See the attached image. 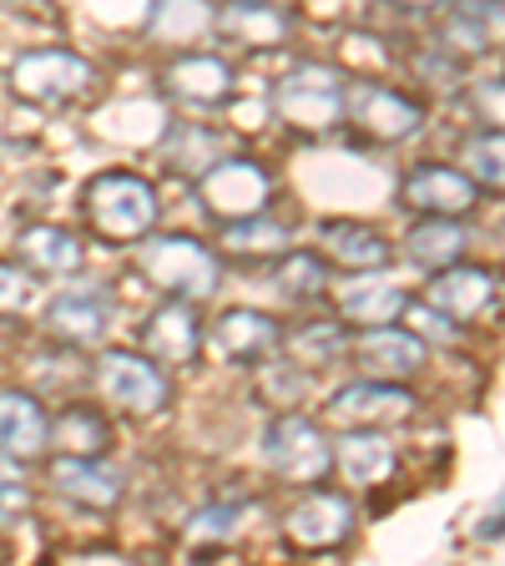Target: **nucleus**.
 <instances>
[{
	"label": "nucleus",
	"instance_id": "f257e3e1",
	"mask_svg": "<svg viewBox=\"0 0 505 566\" xmlns=\"http://www.w3.org/2000/svg\"><path fill=\"white\" fill-rule=\"evenodd\" d=\"M137 273L152 283L157 294L202 304V298H212L218 283H223V253L192 233H157L152 228V233L137 243Z\"/></svg>",
	"mask_w": 505,
	"mask_h": 566
},
{
	"label": "nucleus",
	"instance_id": "f03ea898",
	"mask_svg": "<svg viewBox=\"0 0 505 566\" xmlns=\"http://www.w3.org/2000/svg\"><path fill=\"white\" fill-rule=\"evenodd\" d=\"M86 223L102 243L131 248L157 228L162 218V198L141 172H127V167H112V172H96L86 182Z\"/></svg>",
	"mask_w": 505,
	"mask_h": 566
},
{
	"label": "nucleus",
	"instance_id": "7ed1b4c3",
	"mask_svg": "<svg viewBox=\"0 0 505 566\" xmlns=\"http://www.w3.org/2000/svg\"><path fill=\"white\" fill-rule=\"evenodd\" d=\"M344 86L349 71L334 61H298L273 82V117L288 122L304 137H324L344 122Z\"/></svg>",
	"mask_w": 505,
	"mask_h": 566
},
{
	"label": "nucleus",
	"instance_id": "20e7f679",
	"mask_svg": "<svg viewBox=\"0 0 505 566\" xmlns=\"http://www.w3.org/2000/svg\"><path fill=\"white\" fill-rule=\"evenodd\" d=\"M259 460H263V471L278 475L283 485H318V481H329V471H334V440L304 410H278L263 424Z\"/></svg>",
	"mask_w": 505,
	"mask_h": 566
},
{
	"label": "nucleus",
	"instance_id": "39448f33",
	"mask_svg": "<svg viewBox=\"0 0 505 566\" xmlns=\"http://www.w3.org/2000/svg\"><path fill=\"white\" fill-rule=\"evenodd\" d=\"M92 385L112 410L131 415V420H152L172 405V379L167 365H157L141 349H102L92 365Z\"/></svg>",
	"mask_w": 505,
	"mask_h": 566
},
{
	"label": "nucleus",
	"instance_id": "423d86ee",
	"mask_svg": "<svg viewBox=\"0 0 505 566\" xmlns=\"http://www.w3.org/2000/svg\"><path fill=\"white\" fill-rule=\"evenodd\" d=\"M344 122H349L359 137L379 142V147H394V142H410L414 132L424 127V102L359 71V76H349V86H344Z\"/></svg>",
	"mask_w": 505,
	"mask_h": 566
},
{
	"label": "nucleus",
	"instance_id": "0eeeda50",
	"mask_svg": "<svg viewBox=\"0 0 505 566\" xmlns=\"http://www.w3.org/2000/svg\"><path fill=\"white\" fill-rule=\"evenodd\" d=\"M192 188H198V202H202L208 218H218V223H238V218H253V212H269L278 182H273V172L259 163V157L223 153L198 182H192Z\"/></svg>",
	"mask_w": 505,
	"mask_h": 566
},
{
	"label": "nucleus",
	"instance_id": "6e6552de",
	"mask_svg": "<svg viewBox=\"0 0 505 566\" xmlns=\"http://www.w3.org/2000/svg\"><path fill=\"white\" fill-rule=\"evenodd\" d=\"M354 521H359V511H354L349 495L318 481L304 485V495L283 511V542H288V552L329 556L354 536Z\"/></svg>",
	"mask_w": 505,
	"mask_h": 566
},
{
	"label": "nucleus",
	"instance_id": "1a4fd4ad",
	"mask_svg": "<svg viewBox=\"0 0 505 566\" xmlns=\"http://www.w3.org/2000/svg\"><path fill=\"white\" fill-rule=\"evenodd\" d=\"M96 86V66L82 51L46 46L11 61V92L31 106H71Z\"/></svg>",
	"mask_w": 505,
	"mask_h": 566
},
{
	"label": "nucleus",
	"instance_id": "9d476101",
	"mask_svg": "<svg viewBox=\"0 0 505 566\" xmlns=\"http://www.w3.org/2000/svg\"><path fill=\"white\" fill-rule=\"evenodd\" d=\"M414 415H420V400L404 379L365 375L324 400V420L339 430H394V424H410Z\"/></svg>",
	"mask_w": 505,
	"mask_h": 566
},
{
	"label": "nucleus",
	"instance_id": "9b49d317",
	"mask_svg": "<svg viewBox=\"0 0 505 566\" xmlns=\"http://www.w3.org/2000/svg\"><path fill=\"white\" fill-rule=\"evenodd\" d=\"M112 318H117L112 283L76 279L71 273V283H61L56 294L46 298V308H41V329L61 344H96V339H106Z\"/></svg>",
	"mask_w": 505,
	"mask_h": 566
},
{
	"label": "nucleus",
	"instance_id": "f8f14e48",
	"mask_svg": "<svg viewBox=\"0 0 505 566\" xmlns=\"http://www.w3.org/2000/svg\"><path fill=\"white\" fill-rule=\"evenodd\" d=\"M283 344V324L263 308H223V314L202 324V349L218 365L233 369H259L263 359H273Z\"/></svg>",
	"mask_w": 505,
	"mask_h": 566
},
{
	"label": "nucleus",
	"instance_id": "ddd939ff",
	"mask_svg": "<svg viewBox=\"0 0 505 566\" xmlns=\"http://www.w3.org/2000/svg\"><path fill=\"white\" fill-rule=\"evenodd\" d=\"M162 92L172 96L182 112H218L223 102H233L238 71H233V61L212 56V51H182V56L167 61Z\"/></svg>",
	"mask_w": 505,
	"mask_h": 566
},
{
	"label": "nucleus",
	"instance_id": "4468645a",
	"mask_svg": "<svg viewBox=\"0 0 505 566\" xmlns=\"http://www.w3.org/2000/svg\"><path fill=\"white\" fill-rule=\"evenodd\" d=\"M400 202L420 218H465L481 202V188L465 167H445V163H424L410 167L400 182Z\"/></svg>",
	"mask_w": 505,
	"mask_h": 566
},
{
	"label": "nucleus",
	"instance_id": "2eb2a0df",
	"mask_svg": "<svg viewBox=\"0 0 505 566\" xmlns=\"http://www.w3.org/2000/svg\"><path fill=\"white\" fill-rule=\"evenodd\" d=\"M51 455V415L35 400V389L0 385V460L11 465H35Z\"/></svg>",
	"mask_w": 505,
	"mask_h": 566
},
{
	"label": "nucleus",
	"instance_id": "dca6fc26",
	"mask_svg": "<svg viewBox=\"0 0 505 566\" xmlns=\"http://www.w3.org/2000/svg\"><path fill=\"white\" fill-rule=\"evenodd\" d=\"M349 354H354V365L375 379H414L430 365V344L414 329H404L400 318L359 329V339H349Z\"/></svg>",
	"mask_w": 505,
	"mask_h": 566
},
{
	"label": "nucleus",
	"instance_id": "f3484780",
	"mask_svg": "<svg viewBox=\"0 0 505 566\" xmlns=\"http://www.w3.org/2000/svg\"><path fill=\"white\" fill-rule=\"evenodd\" d=\"M46 481L61 501H71L82 511H117L122 495H127V475L106 455H61L51 460Z\"/></svg>",
	"mask_w": 505,
	"mask_h": 566
},
{
	"label": "nucleus",
	"instance_id": "a211bd4d",
	"mask_svg": "<svg viewBox=\"0 0 505 566\" xmlns=\"http://www.w3.org/2000/svg\"><path fill=\"white\" fill-rule=\"evenodd\" d=\"M212 31L248 51H278L298 35V21L294 11H283L278 0H223L212 11Z\"/></svg>",
	"mask_w": 505,
	"mask_h": 566
},
{
	"label": "nucleus",
	"instance_id": "6ab92c4d",
	"mask_svg": "<svg viewBox=\"0 0 505 566\" xmlns=\"http://www.w3.org/2000/svg\"><path fill=\"white\" fill-rule=\"evenodd\" d=\"M141 354H152L157 365L177 369V365H192L202 354V318L198 304L188 298H162V304L147 314V324L137 329Z\"/></svg>",
	"mask_w": 505,
	"mask_h": 566
},
{
	"label": "nucleus",
	"instance_id": "aec40b11",
	"mask_svg": "<svg viewBox=\"0 0 505 566\" xmlns=\"http://www.w3.org/2000/svg\"><path fill=\"white\" fill-rule=\"evenodd\" d=\"M334 294V308H339L344 324L354 329H369V324H394L410 304V289L400 279H389L385 269H359L354 279H344Z\"/></svg>",
	"mask_w": 505,
	"mask_h": 566
},
{
	"label": "nucleus",
	"instance_id": "412c9836",
	"mask_svg": "<svg viewBox=\"0 0 505 566\" xmlns=\"http://www.w3.org/2000/svg\"><path fill=\"white\" fill-rule=\"evenodd\" d=\"M495 289H501V279H495L491 269L450 263V269H435V279L424 289V304L440 308V314L455 318V324H471V318H481L485 308L495 304Z\"/></svg>",
	"mask_w": 505,
	"mask_h": 566
},
{
	"label": "nucleus",
	"instance_id": "4be33fe9",
	"mask_svg": "<svg viewBox=\"0 0 505 566\" xmlns=\"http://www.w3.org/2000/svg\"><path fill=\"white\" fill-rule=\"evenodd\" d=\"M334 471L359 491H379L400 471V446L389 440V430H344L334 446Z\"/></svg>",
	"mask_w": 505,
	"mask_h": 566
},
{
	"label": "nucleus",
	"instance_id": "5701e85b",
	"mask_svg": "<svg viewBox=\"0 0 505 566\" xmlns=\"http://www.w3.org/2000/svg\"><path fill=\"white\" fill-rule=\"evenodd\" d=\"M15 263H21L35 283L41 279H71V273H82L86 248H82V238L71 233V228H61V223H31V228L15 233Z\"/></svg>",
	"mask_w": 505,
	"mask_h": 566
},
{
	"label": "nucleus",
	"instance_id": "b1692460",
	"mask_svg": "<svg viewBox=\"0 0 505 566\" xmlns=\"http://www.w3.org/2000/svg\"><path fill=\"white\" fill-rule=\"evenodd\" d=\"M318 253L334 263V269H389L394 259V243L379 233L375 223H359V218H324L318 223Z\"/></svg>",
	"mask_w": 505,
	"mask_h": 566
},
{
	"label": "nucleus",
	"instance_id": "393cba45",
	"mask_svg": "<svg viewBox=\"0 0 505 566\" xmlns=\"http://www.w3.org/2000/svg\"><path fill=\"white\" fill-rule=\"evenodd\" d=\"M212 11H218L212 0H152L141 31H147V41H157V46H182L188 51L212 31Z\"/></svg>",
	"mask_w": 505,
	"mask_h": 566
},
{
	"label": "nucleus",
	"instance_id": "a878e982",
	"mask_svg": "<svg viewBox=\"0 0 505 566\" xmlns=\"http://www.w3.org/2000/svg\"><path fill=\"white\" fill-rule=\"evenodd\" d=\"M51 450H61V455H106L112 450V420L102 415V405L71 400L51 420Z\"/></svg>",
	"mask_w": 505,
	"mask_h": 566
},
{
	"label": "nucleus",
	"instance_id": "bb28decb",
	"mask_svg": "<svg viewBox=\"0 0 505 566\" xmlns=\"http://www.w3.org/2000/svg\"><path fill=\"white\" fill-rule=\"evenodd\" d=\"M278 349H288V359L304 369H329L349 354V324L344 318H304L294 329H283Z\"/></svg>",
	"mask_w": 505,
	"mask_h": 566
},
{
	"label": "nucleus",
	"instance_id": "cd10ccee",
	"mask_svg": "<svg viewBox=\"0 0 505 566\" xmlns=\"http://www.w3.org/2000/svg\"><path fill=\"white\" fill-rule=\"evenodd\" d=\"M218 157H223V137H218L212 127H202V122H192V117H177L172 127H167L162 163L172 167L177 177H192V182H198Z\"/></svg>",
	"mask_w": 505,
	"mask_h": 566
},
{
	"label": "nucleus",
	"instance_id": "c85d7f7f",
	"mask_svg": "<svg viewBox=\"0 0 505 566\" xmlns=\"http://www.w3.org/2000/svg\"><path fill=\"white\" fill-rule=\"evenodd\" d=\"M465 248H471V233L455 223V218H420V223L404 233V259L414 269H450V263L465 259Z\"/></svg>",
	"mask_w": 505,
	"mask_h": 566
},
{
	"label": "nucleus",
	"instance_id": "c756f323",
	"mask_svg": "<svg viewBox=\"0 0 505 566\" xmlns=\"http://www.w3.org/2000/svg\"><path fill=\"white\" fill-rule=\"evenodd\" d=\"M273 289H278L288 304H318L329 294V259L324 253H304V248H288L273 259Z\"/></svg>",
	"mask_w": 505,
	"mask_h": 566
},
{
	"label": "nucleus",
	"instance_id": "7c9ffc66",
	"mask_svg": "<svg viewBox=\"0 0 505 566\" xmlns=\"http://www.w3.org/2000/svg\"><path fill=\"white\" fill-rule=\"evenodd\" d=\"M288 228L273 223V218H263V212H253V218H238V223H223V253H233V259H278V253H288Z\"/></svg>",
	"mask_w": 505,
	"mask_h": 566
},
{
	"label": "nucleus",
	"instance_id": "2f4dec72",
	"mask_svg": "<svg viewBox=\"0 0 505 566\" xmlns=\"http://www.w3.org/2000/svg\"><path fill=\"white\" fill-rule=\"evenodd\" d=\"M460 167L475 177V188L505 192V132L485 127L475 137H465L460 142Z\"/></svg>",
	"mask_w": 505,
	"mask_h": 566
},
{
	"label": "nucleus",
	"instance_id": "473e14b6",
	"mask_svg": "<svg viewBox=\"0 0 505 566\" xmlns=\"http://www.w3.org/2000/svg\"><path fill=\"white\" fill-rule=\"evenodd\" d=\"M259 395L273 405V410H298V400L308 395V369L294 365V359H263V385Z\"/></svg>",
	"mask_w": 505,
	"mask_h": 566
},
{
	"label": "nucleus",
	"instance_id": "72a5a7b5",
	"mask_svg": "<svg viewBox=\"0 0 505 566\" xmlns=\"http://www.w3.org/2000/svg\"><path fill=\"white\" fill-rule=\"evenodd\" d=\"M400 318H404V329H414L424 344H455L460 339V324H455V318H445L440 308L424 304V298H410Z\"/></svg>",
	"mask_w": 505,
	"mask_h": 566
},
{
	"label": "nucleus",
	"instance_id": "f704fd0d",
	"mask_svg": "<svg viewBox=\"0 0 505 566\" xmlns=\"http://www.w3.org/2000/svg\"><path fill=\"white\" fill-rule=\"evenodd\" d=\"M35 298V279L15 259H0V318H21Z\"/></svg>",
	"mask_w": 505,
	"mask_h": 566
},
{
	"label": "nucleus",
	"instance_id": "c9c22d12",
	"mask_svg": "<svg viewBox=\"0 0 505 566\" xmlns=\"http://www.w3.org/2000/svg\"><path fill=\"white\" fill-rule=\"evenodd\" d=\"M238 516H243V511L233 506V501H212V506H202L198 516L188 521V542H228V536H233L238 531Z\"/></svg>",
	"mask_w": 505,
	"mask_h": 566
},
{
	"label": "nucleus",
	"instance_id": "e433bc0d",
	"mask_svg": "<svg viewBox=\"0 0 505 566\" xmlns=\"http://www.w3.org/2000/svg\"><path fill=\"white\" fill-rule=\"evenodd\" d=\"M31 516V485L21 481V465L0 460V526H21Z\"/></svg>",
	"mask_w": 505,
	"mask_h": 566
},
{
	"label": "nucleus",
	"instance_id": "4c0bfd02",
	"mask_svg": "<svg viewBox=\"0 0 505 566\" xmlns=\"http://www.w3.org/2000/svg\"><path fill=\"white\" fill-rule=\"evenodd\" d=\"M471 106L485 127L505 132V76H485V82L471 86Z\"/></svg>",
	"mask_w": 505,
	"mask_h": 566
},
{
	"label": "nucleus",
	"instance_id": "58836bf2",
	"mask_svg": "<svg viewBox=\"0 0 505 566\" xmlns=\"http://www.w3.org/2000/svg\"><path fill=\"white\" fill-rule=\"evenodd\" d=\"M501 531H505V495H501V501H495V511H491V516H485L481 536H485V542H491V536H501Z\"/></svg>",
	"mask_w": 505,
	"mask_h": 566
},
{
	"label": "nucleus",
	"instance_id": "ea45409f",
	"mask_svg": "<svg viewBox=\"0 0 505 566\" xmlns=\"http://www.w3.org/2000/svg\"><path fill=\"white\" fill-rule=\"evenodd\" d=\"M394 6H410V11H440V6H450V0H394Z\"/></svg>",
	"mask_w": 505,
	"mask_h": 566
}]
</instances>
